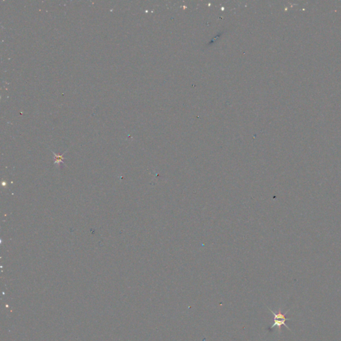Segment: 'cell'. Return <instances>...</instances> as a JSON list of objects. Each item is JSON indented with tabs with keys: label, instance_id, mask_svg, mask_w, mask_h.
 <instances>
[{
	"label": "cell",
	"instance_id": "obj_1",
	"mask_svg": "<svg viewBox=\"0 0 341 341\" xmlns=\"http://www.w3.org/2000/svg\"><path fill=\"white\" fill-rule=\"evenodd\" d=\"M285 321H287V320H283V319H274V323L272 324V325L271 326V327H270V329H272L274 328L275 327H277L279 328V333H280L281 332V327L283 325L286 328H287L289 331H291V329L288 328V327L287 325H286L285 324Z\"/></svg>",
	"mask_w": 341,
	"mask_h": 341
},
{
	"label": "cell",
	"instance_id": "obj_2",
	"mask_svg": "<svg viewBox=\"0 0 341 341\" xmlns=\"http://www.w3.org/2000/svg\"><path fill=\"white\" fill-rule=\"evenodd\" d=\"M267 308H268L269 311L271 312V313L273 314V316H274V319H283V320H287V321L291 320V318H287L285 317V314L288 313V310L285 313V314H283L281 313V309H280V308H279L278 313H275V312H273L271 309H269V307H267Z\"/></svg>",
	"mask_w": 341,
	"mask_h": 341
},
{
	"label": "cell",
	"instance_id": "obj_3",
	"mask_svg": "<svg viewBox=\"0 0 341 341\" xmlns=\"http://www.w3.org/2000/svg\"><path fill=\"white\" fill-rule=\"evenodd\" d=\"M52 153H53V154L55 155V161L54 164H57V165H58L59 166L60 163L63 162V159H64V157H63V155H56L55 153H54V152H52Z\"/></svg>",
	"mask_w": 341,
	"mask_h": 341
}]
</instances>
